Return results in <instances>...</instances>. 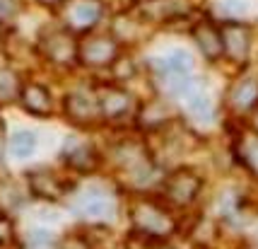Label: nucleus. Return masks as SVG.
I'll list each match as a JSON object with an SVG mask.
<instances>
[{
	"label": "nucleus",
	"instance_id": "nucleus-20",
	"mask_svg": "<svg viewBox=\"0 0 258 249\" xmlns=\"http://www.w3.org/2000/svg\"><path fill=\"white\" fill-rule=\"evenodd\" d=\"M17 15V3L15 0H0V20H10Z\"/></svg>",
	"mask_w": 258,
	"mask_h": 249
},
{
	"label": "nucleus",
	"instance_id": "nucleus-5",
	"mask_svg": "<svg viewBox=\"0 0 258 249\" xmlns=\"http://www.w3.org/2000/svg\"><path fill=\"white\" fill-rule=\"evenodd\" d=\"M203 181L191 170H176L164 181V198L174 206H191L201 191Z\"/></svg>",
	"mask_w": 258,
	"mask_h": 249
},
{
	"label": "nucleus",
	"instance_id": "nucleus-15",
	"mask_svg": "<svg viewBox=\"0 0 258 249\" xmlns=\"http://www.w3.org/2000/svg\"><path fill=\"white\" fill-rule=\"evenodd\" d=\"M229 104L236 112H248L258 104V82L253 78L239 80L229 90Z\"/></svg>",
	"mask_w": 258,
	"mask_h": 249
},
{
	"label": "nucleus",
	"instance_id": "nucleus-25",
	"mask_svg": "<svg viewBox=\"0 0 258 249\" xmlns=\"http://www.w3.org/2000/svg\"><path fill=\"white\" fill-rule=\"evenodd\" d=\"M138 3H145V0H138Z\"/></svg>",
	"mask_w": 258,
	"mask_h": 249
},
{
	"label": "nucleus",
	"instance_id": "nucleus-3",
	"mask_svg": "<svg viewBox=\"0 0 258 249\" xmlns=\"http://www.w3.org/2000/svg\"><path fill=\"white\" fill-rule=\"evenodd\" d=\"M118 58V41L106 34H90L78 41V61L90 68H104L113 66Z\"/></svg>",
	"mask_w": 258,
	"mask_h": 249
},
{
	"label": "nucleus",
	"instance_id": "nucleus-4",
	"mask_svg": "<svg viewBox=\"0 0 258 249\" xmlns=\"http://www.w3.org/2000/svg\"><path fill=\"white\" fill-rule=\"evenodd\" d=\"M41 54L56 66H73L78 61V41L68 29H51L41 36Z\"/></svg>",
	"mask_w": 258,
	"mask_h": 249
},
{
	"label": "nucleus",
	"instance_id": "nucleus-6",
	"mask_svg": "<svg viewBox=\"0 0 258 249\" xmlns=\"http://www.w3.org/2000/svg\"><path fill=\"white\" fill-rule=\"evenodd\" d=\"M97 107H99V116H104L106 121H118V119H125V116H131L135 112L133 97L125 90L116 87V85L99 87Z\"/></svg>",
	"mask_w": 258,
	"mask_h": 249
},
{
	"label": "nucleus",
	"instance_id": "nucleus-18",
	"mask_svg": "<svg viewBox=\"0 0 258 249\" xmlns=\"http://www.w3.org/2000/svg\"><path fill=\"white\" fill-rule=\"evenodd\" d=\"M20 90H22V85H20L17 75L10 68H0V104L17 99Z\"/></svg>",
	"mask_w": 258,
	"mask_h": 249
},
{
	"label": "nucleus",
	"instance_id": "nucleus-24",
	"mask_svg": "<svg viewBox=\"0 0 258 249\" xmlns=\"http://www.w3.org/2000/svg\"><path fill=\"white\" fill-rule=\"evenodd\" d=\"M39 3H44V5H58V3H63V0H39Z\"/></svg>",
	"mask_w": 258,
	"mask_h": 249
},
{
	"label": "nucleus",
	"instance_id": "nucleus-16",
	"mask_svg": "<svg viewBox=\"0 0 258 249\" xmlns=\"http://www.w3.org/2000/svg\"><path fill=\"white\" fill-rule=\"evenodd\" d=\"M236 155L246 165V170L258 177V131H246V133L239 136Z\"/></svg>",
	"mask_w": 258,
	"mask_h": 249
},
{
	"label": "nucleus",
	"instance_id": "nucleus-12",
	"mask_svg": "<svg viewBox=\"0 0 258 249\" xmlns=\"http://www.w3.org/2000/svg\"><path fill=\"white\" fill-rule=\"evenodd\" d=\"M193 39H196L198 48L203 51V56L208 58V61H217V58L225 54V51H222L220 27H215V24L208 22V20H203V22H198L193 27Z\"/></svg>",
	"mask_w": 258,
	"mask_h": 249
},
{
	"label": "nucleus",
	"instance_id": "nucleus-19",
	"mask_svg": "<svg viewBox=\"0 0 258 249\" xmlns=\"http://www.w3.org/2000/svg\"><path fill=\"white\" fill-rule=\"evenodd\" d=\"M36 150V136L32 131H17L10 138V153L15 158H29Z\"/></svg>",
	"mask_w": 258,
	"mask_h": 249
},
{
	"label": "nucleus",
	"instance_id": "nucleus-2",
	"mask_svg": "<svg viewBox=\"0 0 258 249\" xmlns=\"http://www.w3.org/2000/svg\"><path fill=\"white\" fill-rule=\"evenodd\" d=\"M116 162H118V170L125 174V179L135 186H143L152 179V172H155L152 162L143 150V145H138V143H123L116 150Z\"/></svg>",
	"mask_w": 258,
	"mask_h": 249
},
{
	"label": "nucleus",
	"instance_id": "nucleus-13",
	"mask_svg": "<svg viewBox=\"0 0 258 249\" xmlns=\"http://www.w3.org/2000/svg\"><path fill=\"white\" fill-rule=\"evenodd\" d=\"M20 102L34 116H46L51 114V92L39 82H27L20 90Z\"/></svg>",
	"mask_w": 258,
	"mask_h": 249
},
{
	"label": "nucleus",
	"instance_id": "nucleus-23",
	"mask_svg": "<svg viewBox=\"0 0 258 249\" xmlns=\"http://www.w3.org/2000/svg\"><path fill=\"white\" fill-rule=\"evenodd\" d=\"M63 247H66V249H90L85 242H80V239H75V237H68Z\"/></svg>",
	"mask_w": 258,
	"mask_h": 249
},
{
	"label": "nucleus",
	"instance_id": "nucleus-11",
	"mask_svg": "<svg viewBox=\"0 0 258 249\" xmlns=\"http://www.w3.org/2000/svg\"><path fill=\"white\" fill-rule=\"evenodd\" d=\"M27 181H29V189H32L34 196L46 198V201H58V198L66 193V184L48 170L29 172V174H27Z\"/></svg>",
	"mask_w": 258,
	"mask_h": 249
},
{
	"label": "nucleus",
	"instance_id": "nucleus-17",
	"mask_svg": "<svg viewBox=\"0 0 258 249\" xmlns=\"http://www.w3.org/2000/svg\"><path fill=\"white\" fill-rule=\"evenodd\" d=\"M167 107L164 102H150L145 104V109L140 112V126H145V128H159V126L167 124Z\"/></svg>",
	"mask_w": 258,
	"mask_h": 249
},
{
	"label": "nucleus",
	"instance_id": "nucleus-14",
	"mask_svg": "<svg viewBox=\"0 0 258 249\" xmlns=\"http://www.w3.org/2000/svg\"><path fill=\"white\" fill-rule=\"evenodd\" d=\"M63 158H66V162L73 170H78V172H90L97 167V153H94L87 143H80V140L66 143Z\"/></svg>",
	"mask_w": 258,
	"mask_h": 249
},
{
	"label": "nucleus",
	"instance_id": "nucleus-9",
	"mask_svg": "<svg viewBox=\"0 0 258 249\" xmlns=\"http://www.w3.org/2000/svg\"><path fill=\"white\" fill-rule=\"evenodd\" d=\"M78 213L82 215H90V218H111L116 213V201L113 196H109L106 191H101L97 186H92L87 191L78 196Z\"/></svg>",
	"mask_w": 258,
	"mask_h": 249
},
{
	"label": "nucleus",
	"instance_id": "nucleus-1",
	"mask_svg": "<svg viewBox=\"0 0 258 249\" xmlns=\"http://www.w3.org/2000/svg\"><path fill=\"white\" fill-rule=\"evenodd\" d=\"M131 220H133L135 232L150 239H164L176 230V220L171 218L167 208L147 198H140L131 206Z\"/></svg>",
	"mask_w": 258,
	"mask_h": 249
},
{
	"label": "nucleus",
	"instance_id": "nucleus-21",
	"mask_svg": "<svg viewBox=\"0 0 258 249\" xmlns=\"http://www.w3.org/2000/svg\"><path fill=\"white\" fill-rule=\"evenodd\" d=\"M10 235H12V220L8 215L0 213V244H5L10 239Z\"/></svg>",
	"mask_w": 258,
	"mask_h": 249
},
{
	"label": "nucleus",
	"instance_id": "nucleus-22",
	"mask_svg": "<svg viewBox=\"0 0 258 249\" xmlns=\"http://www.w3.org/2000/svg\"><path fill=\"white\" fill-rule=\"evenodd\" d=\"M244 0H225V12H244Z\"/></svg>",
	"mask_w": 258,
	"mask_h": 249
},
{
	"label": "nucleus",
	"instance_id": "nucleus-10",
	"mask_svg": "<svg viewBox=\"0 0 258 249\" xmlns=\"http://www.w3.org/2000/svg\"><path fill=\"white\" fill-rule=\"evenodd\" d=\"M66 114L70 121L75 124H94L99 119V107H97V97H92L87 92H73L66 97Z\"/></svg>",
	"mask_w": 258,
	"mask_h": 249
},
{
	"label": "nucleus",
	"instance_id": "nucleus-7",
	"mask_svg": "<svg viewBox=\"0 0 258 249\" xmlns=\"http://www.w3.org/2000/svg\"><path fill=\"white\" fill-rule=\"evenodd\" d=\"M101 17L99 0H63V20L70 29H92Z\"/></svg>",
	"mask_w": 258,
	"mask_h": 249
},
{
	"label": "nucleus",
	"instance_id": "nucleus-8",
	"mask_svg": "<svg viewBox=\"0 0 258 249\" xmlns=\"http://www.w3.org/2000/svg\"><path fill=\"white\" fill-rule=\"evenodd\" d=\"M220 36H222V51L227 56L241 63L246 61L248 51H251V32H248L246 24L241 22H225L220 27Z\"/></svg>",
	"mask_w": 258,
	"mask_h": 249
}]
</instances>
